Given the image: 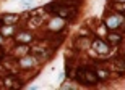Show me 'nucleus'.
Returning a JSON list of instances; mask_svg holds the SVG:
<instances>
[{
  "instance_id": "nucleus-1",
  "label": "nucleus",
  "mask_w": 125,
  "mask_h": 90,
  "mask_svg": "<svg viewBox=\"0 0 125 90\" xmlns=\"http://www.w3.org/2000/svg\"><path fill=\"white\" fill-rule=\"evenodd\" d=\"M75 81L81 84V85H96L101 82L99 76L96 72V68H91V66H80L76 68V71L73 74Z\"/></svg>"
},
{
  "instance_id": "nucleus-2",
  "label": "nucleus",
  "mask_w": 125,
  "mask_h": 90,
  "mask_svg": "<svg viewBox=\"0 0 125 90\" xmlns=\"http://www.w3.org/2000/svg\"><path fill=\"white\" fill-rule=\"evenodd\" d=\"M124 22H125V16L120 15L119 11H112L111 15H107L104 18V26L111 31H117L119 27L124 26Z\"/></svg>"
},
{
  "instance_id": "nucleus-3",
  "label": "nucleus",
  "mask_w": 125,
  "mask_h": 90,
  "mask_svg": "<svg viewBox=\"0 0 125 90\" xmlns=\"http://www.w3.org/2000/svg\"><path fill=\"white\" fill-rule=\"evenodd\" d=\"M91 47H93L99 55H107L109 50H111V45H107L106 42L101 40V39H94V40L91 42Z\"/></svg>"
},
{
  "instance_id": "nucleus-4",
  "label": "nucleus",
  "mask_w": 125,
  "mask_h": 90,
  "mask_svg": "<svg viewBox=\"0 0 125 90\" xmlns=\"http://www.w3.org/2000/svg\"><path fill=\"white\" fill-rule=\"evenodd\" d=\"M65 26V19L60 18V16H55L54 19H51L49 22V31L51 32H60Z\"/></svg>"
},
{
  "instance_id": "nucleus-5",
  "label": "nucleus",
  "mask_w": 125,
  "mask_h": 90,
  "mask_svg": "<svg viewBox=\"0 0 125 90\" xmlns=\"http://www.w3.org/2000/svg\"><path fill=\"white\" fill-rule=\"evenodd\" d=\"M3 84H5V87H8V89H21V87H23V82L20 81L15 74H11V76H8V77H5V79H3Z\"/></svg>"
},
{
  "instance_id": "nucleus-6",
  "label": "nucleus",
  "mask_w": 125,
  "mask_h": 90,
  "mask_svg": "<svg viewBox=\"0 0 125 90\" xmlns=\"http://www.w3.org/2000/svg\"><path fill=\"white\" fill-rule=\"evenodd\" d=\"M15 39H16V42H21V44H29L32 40V34L28 31H16Z\"/></svg>"
},
{
  "instance_id": "nucleus-7",
  "label": "nucleus",
  "mask_w": 125,
  "mask_h": 90,
  "mask_svg": "<svg viewBox=\"0 0 125 90\" xmlns=\"http://www.w3.org/2000/svg\"><path fill=\"white\" fill-rule=\"evenodd\" d=\"M0 18H2L3 24H7V26H15V24L20 21V15H16V13H8V15L0 16Z\"/></svg>"
},
{
  "instance_id": "nucleus-8",
  "label": "nucleus",
  "mask_w": 125,
  "mask_h": 90,
  "mask_svg": "<svg viewBox=\"0 0 125 90\" xmlns=\"http://www.w3.org/2000/svg\"><path fill=\"white\" fill-rule=\"evenodd\" d=\"M36 64V56H29V55H26V56H21L20 58V66L21 68H31Z\"/></svg>"
},
{
  "instance_id": "nucleus-9",
  "label": "nucleus",
  "mask_w": 125,
  "mask_h": 90,
  "mask_svg": "<svg viewBox=\"0 0 125 90\" xmlns=\"http://www.w3.org/2000/svg\"><path fill=\"white\" fill-rule=\"evenodd\" d=\"M114 71H117L119 74H125V61H124V58H115L114 60Z\"/></svg>"
},
{
  "instance_id": "nucleus-10",
  "label": "nucleus",
  "mask_w": 125,
  "mask_h": 90,
  "mask_svg": "<svg viewBox=\"0 0 125 90\" xmlns=\"http://www.w3.org/2000/svg\"><path fill=\"white\" fill-rule=\"evenodd\" d=\"M107 42L115 47V45H119L122 42V36H120V34H117V32H111V34L107 36Z\"/></svg>"
},
{
  "instance_id": "nucleus-11",
  "label": "nucleus",
  "mask_w": 125,
  "mask_h": 90,
  "mask_svg": "<svg viewBox=\"0 0 125 90\" xmlns=\"http://www.w3.org/2000/svg\"><path fill=\"white\" fill-rule=\"evenodd\" d=\"M31 53H32V56H36V58H47V56H49L46 50L39 48V47H34V48H31Z\"/></svg>"
},
{
  "instance_id": "nucleus-12",
  "label": "nucleus",
  "mask_w": 125,
  "mask_h": 90,
  "mask_svg": "<svg viewBox=\"0 0 125 90\" xmlns=\"http://www.w3.org/2000/svg\"><path fill=\"white\" fill-rule=\"evenodd\" d=\"M13 32H15V27H13V26H7V24H5V26L0 27V34H2L3 37H7V36H13Z\"/></svg>"
},
{
  "instance_id": "nucleus-13",
  "label": "nucleus",
  "mask_w": 125,
  "mask_h": 90,
  "mask_svg": "<svg viewBox=\"0 0 125 90\" xmlns=\"http://www.w3.org/2000/svg\"><path fill=\"white\" fill-rule=\"evenodd\" d=\"M114 2H119V3H125V0H114Z\"/></svg>"
},
{
  "instance_id": "nucleus-14",
  "label": "nucleus",
  "mask_w": 125,
  "mask_h": 90,
  "mask_svg": "<svg viewBox=\"0 0 125 90\" xmlns=\"http://www.w3.org/2000/svg\"><path fill=\"white\" fill-rule=\"evenodd\" d=\"M122 58H124V61H125V52H124V55H122Z\"/></svg>"
}]
</instances>
